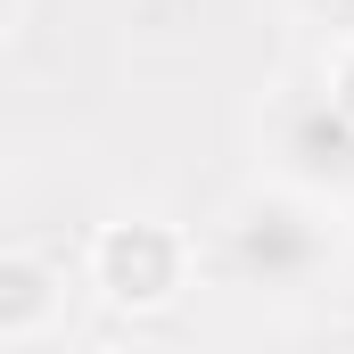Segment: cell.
<instances>
[{
    "instance_id": "6da1fadb",
    "label": "cell",
    "mask_w": 354,
    "mask_h": 354,
    "mask_svg": "<svg viewBox=\"0 0 354 354\" xmlns=\"http://www.w3.org/2000/svg\"><path fill=\"white\" fill-rule=\"evenodd\" d=\"M330 264H338V223L305 189H248L223 214V272L239 288L297 297V288H313Z\"/></svg>"
},
{
    "instance_id": "7a4b0ae2",
    "label": "cell",
    "mask_w": 354,
    "mask_h": 354,
    "mask_svg": "<svg viewBox=\"0 0 354 354\" xmlns=\"http://www.w3.org/2000/svg\"><path fill=\"white\" fill-rule=\"evenodd\" d=\"M264 149L280 165V189H305L322 206L354 198V107L330 83L280 91L272 115H264Z\"/></svg>"
},
{
    "instance_id": "3957f363",
    "label": "cell",
    "mask_w": 354,
    "mask_h": 354,
    "mask_svg": "<svg viewBox=\"0 0 354 354\" xmlns=\"http://www.w3.org/2000/svg\"><path fill=\"white\" fill-rule=\"evenodd\" d=\"M91 280H99L115 305H157L181 280V239L165 223H107L99 248H91Z\"/></svg>"
},
{
    "instance_id": "277c9868",
    "label": "cell",
    "mask_w": 354,
    "mask_h": 354,
    "mask_svg": "<svg viewBox=\"0 0 354 354\" xmlns=\"http://www.w3.org/2000/svg\"><path fill=\"white\" fill-rule=\"evenodd\" d=\"M58 313H66V280L50 264H33V256H8L0 264V338L8 346H33Z\"/></svg>"
},
{
    "instance_id": "5b68a950",
    "label": "cell",
    "mask_w": 354,
    "mask_h": 354,
    "mask_svg": "<svg viewBox=\"0 0 354 354\" xmlns=\"http://www.w3.org/2000/svg\"><path fill=\"white\" fill-rule=\"evenodd\" d=\"M297 8H305L313 25H330L338 41H354V0H297Z\"/></svg>"
},
{
    "instance_id": "8992f818",
    "label": "cell",
    "mask_w": 354,
    "mask_h": 354,
    "mask_svg": "<svg viewBox=\"0 0 354 354\" xmlns=\"http://www.w3.org/2000/svg\"><path fill=\"white\" fill-rule=\"evenodd\" d=\"M322 83H330V91L354 107V41H338V50H330V75H322Z\"/></svg>"
},
{
    "instance_id": "52a82bcc",
    "label": "cell",
    "mask_w": 354,
    "mask_h": 354,
    "mask_svg": "<svg viewBox=\"0 0 354 354\" xmlns=\"http://www.w3.org/2000/svg\"><path fill=\"white\" fill-rule=\"evenodd\" d=\"M288 354H354V338H338V330H330V338H297Z\"/></svg>"
},
{
    "instance_id": "ba28073f",
    "label": "cell",
    "mask_w": 354,
    "mask_h": 354,
    "mask_svg": "<svg viewBox=\"0 0 354 354\" xmlns=\"http://www.w3.org/2000/svg\"><path fill=\"white\" fill-rule=\"evenodd\" d=\"M107 354H149V346H107Z\"/></svg>"
}]
</instances>
